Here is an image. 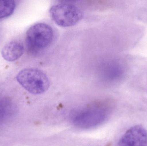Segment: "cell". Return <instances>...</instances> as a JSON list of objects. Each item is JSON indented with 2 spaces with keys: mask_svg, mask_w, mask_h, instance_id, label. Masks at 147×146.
Here are the masks:
<instances>
[{
  "mask_svg": "<svg viewBox=\"0 0 147 146\" xmlns=\"http://www.w3.org/2000/svg\"><path fill=\"white\" fill-rule=\"evenodd\" d=\"M16 6L14 1H0V19L11 15L15 9Z\"/></svg>",
  "mask_w": 147,
  "mask_h": 146,
  "instance_id": "cell-6",
  "label": "cell"
},
{
  "mask_svg": "<svg viewBox=\"0 0 147 146\" xmlns=\"http://www.w3.org/2000/svg\"><path fill=\"white\" fill-rule=\"evenodd\" d=\"M23 44L19 40H13L7 43L1 51L3 58L9 62H13L18 60L24 52Z\"/></svg>",
  "mask_w": 147,
  "mask_h": 146,
  "instance_id": "cell-5",
  "label": "cell"
},
{
  "mask_svg": "<svg viewBox=\"0 0 147 146\" xmlns=\"http://www.w3.org/2000/svg\"><path fill=\"white\" fill-rule=\"evenodd\" d=\"M119 146H147V130L136 125L129 129L118 142Z\"/></svg>",
  "mask_w": 147,
  "mask_h": 146,
  "instance_id": "cell-4",
  "label": "cell"
},
{
  "mask_svg": "<svg viewBox=\"0 0 147 146\" xmlns=\"http://www.w3.org/2000/svg\"><path fill=\"white\" fill-rule=\"evenodd\" d=\"M53 37V31L51 26L45 23H37L27 31V47L32 54H38L51 44Z\"/></svg>",
  "mask_w": 147,
  "mask_h": 146,
  "instance_id": "cell-1",
  "label": "cell"
},
{
  "mask_svg": "<svg viewBox=\"0 0 147 146\" xmlns=\"http://www.w3.org/2000/svg\"><path fill=\"white\" fill-rule=\"evenodd\" d=\"M16 79L22 87L32 94H42L50 86V80L47 75L38 69H22L17 74Z\"/></svg>",
  "mask_w": 147,
  "mask_h": 146,
  "instance_id": "cell-2",
  "label": "cell"
},
{
  "mask_svg": "<svg viewBox=\"0 0 147 146\" xmlns=\"http://www.w3.org/2000/svg\"><path fill=\"white\" fill-rule=\"evenodd\" d=\"M50 13L53 21L62 27L73 26L83 17L80 9L71 3H61L53 5L50 9Z\"/></svg>",
  "mask_w": 147,
  "mask_h": 146,
  "instance_id": "cell-3",
  "label": "cell"
}]
</instances>
